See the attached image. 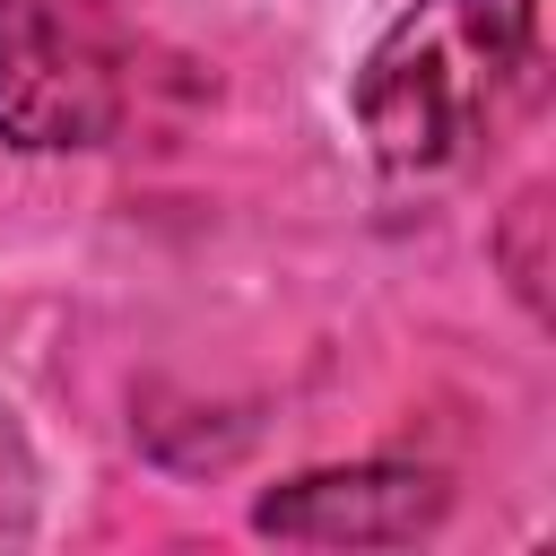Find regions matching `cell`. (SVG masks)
<instances>
[{
	"label": "cell",
	"mask_w": 556,
	"mask_h": 556,
	"mask_svg": "<svg viewBox=\"0 0 556 556\" xmlns=\"http://www.w3.org/2000/svg\"><path fill=\"white\" fill-rule=\"evenodd\" d=\"M539 70V0H408L356 61V130L382 174L469 165Z\"/></svg>",
	"instance_id": "1"
},
{
	"label": "cell",
	"mask_w": 556,
	"mask_h": 556,
	"mask_svg": "<svg viewBox=\"0 0 556 556\" xmlns=\"http://www.w3.org/2000/svg\"><path fill=\"white\" fill-rule=\"evenodd\" d=\"M130 113L113 0H0V139L26 156L104 148Z\"/></svg>",
	"instance_id": "2"
},
{
	"label": "cell",
	"mask_w": 556,
	"mask_h": 556,
	"mask_svg": "<svg viewBox=\"0 0 556 556\" xmlns=\"http://www.w3.org/2000/svg\"><path fill=\"white\" fill-rule=\"evenodd\" d=\"M452 513V486L408 460H348V469H304L252 504L261 539H304V547H408Z\"/></svg>",
	"instance_id": "3"
},
{
	"label": "cell",
	"mask_w": 556,
	"mask_h": 556,
	"mask_svg": "<svg viewBox=\"0 0 556 556\" xmlns=\"http://www.w3.org/2000/svg\"><path fill=\"white\" fill-rule=\"evenodd\" d=\"M35 486H43V478H35V452H26L17 417L0 408V547L35 530Z\"/></svg>",
	"instance_id": "4"
},
{
	"label": "cell",
	"mask_w": 556,
	"mask_h": 556,
	"mask_svg": "<svg viewBox=\"0 0 556 556\" xmlns=\"http://www.w3.org/2000/svg\"><path fill=\"white\" fill-rule=\"evenodd\" d=\"M539 217H547V191L530 182V191L504 208V235H495V252L513 261V287H521L530 304H547V261H539V243H530V235H539Z\"/></svg>",
	"instance_id": "5"
}]
</instances>
